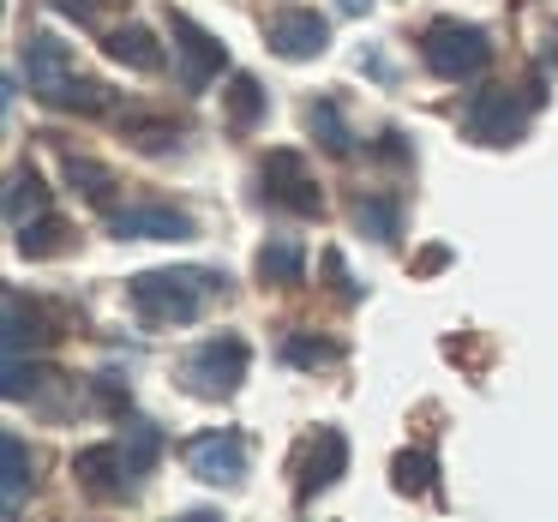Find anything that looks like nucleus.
<instances>
[{
	"mask_svg": "<svg viewBox=\"0 0 558 522\" xmlns=\"http://www.w3.org/2000/svg\"><path fill=\"white\" fill-rule=\"evenodd\" d=\"M210 289H222V282L205 277V270H145V277L126 282V301L150 330H169V325H193Z\"/></svg>",
	"mask_w": 558,
	"mask_h": 522,
	"instance_id": "f257e3e1",
	"label": "nucleus"
},
{
	"mask_svg": "<svg viewBox=\"0 0 558 522\" xmlns=\"http://www.w3.org/2000/svg\"><path fill=\"white\" fill-rule=\"evenodd\" d=\"M421 61L433 66L438 78H450V85H462V78H474L486 61H493V43H486L481 25H462V19H433L421 37Z\"/></svg>",
	"mask_w": 558,
	"mask_h": 522,
	"instance_id": "f03ea898",
	"label": "nucleus"
},
{
	"mask_svg": "<svg viewBox=\"0 0 558 522\" xmlns=\"http://www.w3.org/2000/svg\"><path fill=\"white\" fill-rule=\"evenodd\" d=\"M181 378H186V390H198V397H229V390H241V378H246V342L241 337L198 342V349L181 361Z\"/></svg>",
	"mask_w": 558,
	"mask_h": 522,
	"instance_id": "7ed1b4c3",
	"label": "nucleus"
},
{
	"mask_svg": "<svg viewBox=\"0 0 558 522\" xmlns=\"http://www.w3.org/2000/svg\"><path fill=\"white\" fill-rule=\"evenodd\" d=\"M522 126H529V114H522V102L510 97L505 85H486L469 97V109H462V133L481 138V145H517Z\"/></svg>",
	"mask_w": 558,
	"mask_h": 522,
	"instance_id": "20e7f679",
	"label": "nucleus"
},
{
	"mask_svg": "<svg viewBox=\"0 0 558 522\" xmlns=\"http://www.w3.org/2000/svg\"><path fill=\"white\" fill-rule=\"evenodd\" d=\"M169 37H174V54H181V66H174V73H181L186 90H205L210 78L229 66V49H222L210 31H198L186 13H169Z\"/></svg>",
	"mask_w": 558,
	"mask_h": 522,
	"instance_id": "39448f33",
	"label": "nucleus"
},
{
	"mask_svg": "<svg viewBox=\"0 0 558 522\" xmlns=\"http://www.w3.org/2000/svg\"><path fill=\"white\" fill-rule=\"evenodd\" d=\"M265 43L282 54V61H313V54H325L330 25L313 13V7H289V13L265 19Z\"/></svg>",
	"mask_w": 558,
	"mask_h": 522,
	"instance_id": "423d86ee",
	"label": "nucleus"
},
{
	"mask_svg": "<svg viewBox=\"0 0 558 522\" xmlns=\"http://www.w3.org/2000/svg\"><path fill=\"white\" fill-rule=\"evenodd\" d=\"M114 241H193V217L169 205H126L109 217Z\"/></svg>",
	"mask_w": 558,
	"mask_h": 522,
	"instance_id": "0eeeda50",
	"label": "nucleus"
},
{
	"mask_svg": "<svg viewBox=\"0 0 558 522\" xmlns=\"http://www.w3.org/2000/svg\"><path fill=\"white\" fill-rule=\"evenodd\" d=\"M186 469L210 486H234L246 474V450L234 433H198L193 445H186Z\"/></svg>",
	"mask_w": 558,
	"mask_h": 522,
	"instance_id": "6e6552de",
	"label": "nucleus"
},
{
	"mask_svg": "<svg viewBox=\"0 0 558 522\" xmlns=\"http://www.w3.org/2000/svg\"><path fill=\"white\" fill-rule=\"evenodd\" d=\"M265 193L277 198V205H289V210H301V217H318V186L306 181V169H301V157L294 150H270V162H265Z\"/></svg>",
	"mask_w": 558,
	"mask_h": 522,
	"instance_id": "1a4fd4ad",
	"label": "nucleus"
},
{
	"mask_svg": "<svg viewBox=\"0 0 558 522\" xmlns=\"http://www.w3.org/2000/svg\"><path fill=\"white\" fill-rule=\"evenodd\" d=\"M73 474L90 486V493L114 498V493H126V481H133V457H126V445H90V450L73 457Z\"/></svg>",
	"mask_w": 558,
	"mask_h": 522,
	"instance_id": "9d476101",
	"label": "nucleus"
},
{
	"mask_svg": "<svg viewBox=\"0 0 558 522\" xmlns=\"http://www.w3.org/2000/svg\"><path fill=\"white\" fill-rule=\"evenodd\" d=\"M25 73H31V90H37L43 102H54V90L73 78V54H66V43L31 37V43H25Z\"/></svg>",
	"mask_w": 558,
	"mask_h": 522,
	"instance_id": "9b49d317",
	"label": "nucleus"
},
{
	"mask_svg": "<svg viewBox=\"0 0 558 522\" xmlns=\"http://www.w3.org/2000/svg\"><path fill=\"white\" fill-rule=\"evenodd\" d=\"M349 469V438L337 433V426H318V438H313V450H306V474H301V505L313 493H325L337 474Z\"/></svg>",
	"mask_w": 558,
	"mask_h": 522,
	"instance_id": "f8f14e48",
	"label": "nucleus"
},
{
	"mask_svg": "<svg viewBox=\"0 0 558 522\" xmlns=\"http://www.w3.org/2000/svg\"><path fill=\"white\" fill-rule=\"evenodd\" d=\"M102 49H109L121 66H133V73H157V66H162V49H157V37H150L145 25L109 31V43H102Z\"/></svg>",
	"mask_w": 558,
	"mask_h": 522,
	"instance_id": "ddd939ff",
	"label": "nucleus"
},
{
	"mask_svg": "<svg viewBox=\"0 0 558 522\" xmlns=\"http://www.w3.org/2000/svg\"><path fill=\"white\" fill-rule=\"evenodd\" d=\"M301 270H306L301 241H270L265 253H258V277L277 282V289H294V282H301Z\"/></svg>",
	"mask_w": 558,
	"mask_h": 522,
	"instance_id": "4468645a",
	"label": "nucleus"
},
{
	"mask_svg": "<svg viewBox=\"0 0 558 522\" xmlns=\"http://www.w3.org/2000/svg\"><path fill=\"white\" fill-rule=\"evenodd\" d=\"M43 210H49V186H43L31 169H19L13 193H7V217H13V229H31V217H43Z\"/></svg>",
	"mask_w": 558,
	"mask_h": 522,
	"instance_id": "2eb2a0df",
	"label": "nucleus"
},
{
	"mask_svg": "<svg viewBox=\"0 0 558 522\" xmlns=\"http://www.w3.org/2000/svg\"><path fill=\"white\" fill-rule=\"evenodd\" d=\"M354 229L373 234V241H397L402 205H397V198H361V205H354Z\"/></svg>",
	"mask_w": 558,
	"mask_h": 522,
	"instance_id": "dca6fc26",
	"label": "nucleus"
},
{
	"mask_svg": "<svg viewBox=\"0 0 558 522\" xmlns=\"http://www.w3.org/2000/svg\"><path fill=\"white\" fill-rule=\"evenodd\" d=\"M306 126L318 133V145H325L330 157H349V150H354V133L342 126L337 102H313V109H306Z\"/></svg>",
	"mask_w": 558,
	"mask_h": 522,
	"instance_id": "f3484780",
	"label": "nucleus"
},
{
	"mask_svg": "<svg viewBox=\"0 0 558 522\" xmlns=\"http://www.w3.org/2000/svg\"><path fill=\"white\" fill-rule=\"evenodd\" d=\"M222 97H229V126H241V133H246V126L265 121V90H258V78L241 73L229 90H222Z\"/></svg>",
	"mask_w": 558,
	"mask_h": 522,
	"instance_id": "a211bd4d",
	"label": "nucleus"
},
{
	"mask_svg": "<svg viewBox=\"0 0 558 522\" xmlns=\"http://www.w3.org/2000/svg\"><path fill=\"white\" fill-rule=\"evenodd\" d=\"M66 181H73L90 205H109V193H114V174L102 169V162H90V157H66Z\"/></svg>",
	"mask_w": 558,
	"mask_h": 522,
	"instance_id": "6ab92c4d",
	"label": "nucleus"
},
{
	"mask_svg": "<svg viewBox=\"0 0 558 522\" xmlns=\"http://www.w3.org/2000/svg\"><path fill=\"white\" fill-rule=\"evenodd\" d=\"M54 109H85V114H97V109H109V85H97V78H66L61 90H54Z\"/></svg>",
	"mask_w": 558,
	"mask_h": 522,
	"instance_id": "aec40b11",
	"label": "nucleus"
},
{
	"mask_svg": "<svg viewBox=\"0 0 558 522\" xmlns=\"http://www.w3.org/2000/svg\"><path fill=\"white\" fill-rule=\"evenodd\" d=\"M0 457H7V510H19V493H25V481H31L25 438H19V433H7V438H0Z\"/></svg>",
	"mask_w": 558,
	"mask_h": 522,
	"instance_id": "412c9836",
	"label": "nucleus"
},
{
	"mask_svg": "<svg viewBox=\"0 0 558 522\" xmlns=\"http://www.w3.org/2000/svg\"><path fill=\"white\" fill-rule=\"evenodd\" d=\"M390 474H397V493H433V457L426 450H402Z\"/></svg>",
	"mask_w": 558,
	"mask_h": 522,
	"instance_id": "4be33fe9",
	"label": "nucleus"
},
{
	"mask_svg": "<svg viewBox=\"0 0 558 522\" xmlns=\"http://www.w3.org/2000/svg\"><path fill=\"white\" fill-rule=\"evenodd\" d=\"M282 354H289V361H294V366H318V361H342V349H337V342H318V337H289V349H282Z\"/></svg>",
	"mask_w": 558,
	"mask_h": 522,
	"instance_id": "5701e85b",
	"label": "nucleus"
},
{
	"mask_svg": "<svg viewBox=\"0 0 558 522\" xmlns=\"http://www.w3.org/2000/svg\"><path fill=\"white\" fill-rule=\"evenodd\" d=\"M61 222H37V229H19V246H25L31 258H49V253H61Z\"/></svg>",
	"mask_w": 558,
	"mask_h": 522,
	"instance_id": "b1692460",
	"label": "nucleus"
},
{
	"mask_svg": "<svg viewBox=\"0 0 558 522\" xmlns=\"http://www.w3.org/2000/svg\"><path fill=\"white\" fill-rule=\"evenodd\" d=\"M157 450H162L157 426H133V433H126V457H133V474H145L150 462H157Z\"/></svg>",
	"mask_w": 558,
	"mask_h": 522,
	"instance_id": "393cba45",
	"label": "nucleus"
},
{
	"mask_svg": "<svg viewBox=\"0 0 558 522\" xmlns=\"http://www.w3.org/2000/svg\"><path fill=\"white\" fill-rule=\"evenodd\" d=\"M97 397H102V409H114V414H121V409H126V390H121V385H114V378H109V373H102V378H97Z\"/></svg>",
	"mask_w": 558,
	"mask_h": 522,
	"instance_id": "a878e982",
	"label": "nucleus"
},
{
	"mask_svg": "<svg viewBox=\"0 0 558 522\" xmlns=\"http://www.w3.org/2000/svg\"><path fill=\"white\" fill-rule=\"evenodd\" d=\"M361 7H366V0H342V13H361Z\"/></svg>",
	"mask_w": 558,
	"mask_h": 522,
	"instance_id": "bb28decb",
	"label": "nucleus"
}]
</instances>
